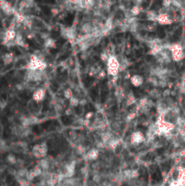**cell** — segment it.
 Wrapping results in <instances>:
<instances>
[{
    "label": "cell",
    "mask_w": 185,
    "mask_h": 186,
    "mask_svg": "<svg viewBox=\"0 0 185 186\" xmlns=\"http://www.w3.org/2000/svg\"><path fill=\"white\" fill-rule=\"evenodd\" d=\"M107 63V74L111 76H117L120 72V62L118 57L114 55H111L108 58Z\"/></svg>",
    "instance_id": "1"
},
{
    "label": "cell",
    "mask_w": 185,
    "mask_h": 186,
    "mask_svg": "<svg viewBox=\"0 0 185 186\" xmlns=\"http://www.w3.org/2000/svg\"><path fill=\"white\" fill-rule=\"evenodd\" d=\"M48 152V147L47 144L46 142L40 143V144H35L32 149V154L36 159H42L46 158Z\"/></svg>",
    "instance_id": "2"
},
{
    "label": "cell",
    "mask_w": 185,
    "mask_h": 186,
    "mask_svg": "<svg viewBox=\"0 0 185 186\" xmlns=\"http://www.w3.org/2000/svg\"><path fill=\"white\" fill-rule=\"evenodd\" d=\"M168 49L171 51L172 54V59L175 62L181 61L183 57V50L182 46L180 44H172L168 46Z\"/></svg>",
    "instance_id": "3"
},
{
    "label": "cell",
    "mask_w": 185,
    "mask_h": 186,
    "mask_svg": "<svg viewBox=\"0 0 185 186\" xmlns=\"http://www.w3.org/2000/svg\"><path fill=\"white\" fill-rule=\"evenodd\" d=\"M144 140H145V137L143 135V134L141 131H136L132 134L130 142L133 145H138V144H141L144 142Z\"/></svg>",
    "instance_id": "4"
},
{
    "label": "cell",
    "mask_w": 185,
    "mask_h": 186,
    "mask_svg": "<svg viewBox=\"0 0 185 186\" xmlns=\"http://www.w3.org/2000/svg\"><path fill=\"white\" fill-rule=\"evenodd\" d=\"M156 22H158L161 26H167V25H171L172 23V20L170 15L167 12H164V13H159L158 14V17H157Z\"/></svg>",
    "instance_id": "5"
},
{
    "label": "cell",
    "mask_w": 185,
    "mask_h": 186,
    "mask_svg": "<svg viewBox=\"0 0 185 186\" xmlns=\"http://www.w3.org/2000/svg\"><path fill=\"white\" fill-rule=\"evenodd\" d=\"M46 95V91L45 88H39L35 90L33 94V101H35L36 104L42 102Z\"/></svg>",
    "instance_id": "6"
},
{
    "label": "cell",
    "mask_w": 185,
    "mask_h": 186,
    "mask_svg": "<svg viewBox=\"0 0 185 186\" xmlns=\"http://www.w3.org/2000/svg\"><path fill=\"white\" fill-rule=\"evenodd\" d=\"M62 35L63 37L68 39L69 41H74L76 38V32L75 29L73 27H66L64 28L63 31H62Z\"/></svg>",
    "instance_id": "7"
},
{
    "label": "cell",
    "mask_w": 185,
    "mask_h": 186,
    "mask_svg": "<svg viewBox=\"0 0 185 186\" xmlns=\"http://www.w3.org/2000/svg\"><path fill=\"white\" fill-rule=\"evenodd\" d=\"M16 31L15 29H7L6 31V41H5V45H8V43H13L16 37ZM15 45V44H14Z\"/></svg>",
    "instance_id": "8"
},
{
    "label": "cell",
    "mask_w": 185,
    "mask_h": 186,
    "mask_svg": "<svg viewBox=\"0 0 185 186\" xmlns=\"http://www.w3.org/2000/svg\"><path fill=\"white\" fill-rule=\"evenodd\" d=\"M130 81H131V84L134 87H140L141 86H142L143 82H144L143 77L140 75H133V76H131Z\"/></svg>",
    "instance_id": "9"
},
{
    "label": "cell",
    "mask_w": 185,
    "mask_h": 186,
    "mask_svg": "<svg viewBox=\"0 0 185 186\" xmlns=\"http://www.w3.org/2000/svg\"><path fill=\"white\" fill-rule=\"evenodd\" d=\"M100 155V152L98 149L96 148H93L91 150H89L86 154H85V159L89 160V161H95L96 159H98Z\"/></svg>",
    "instance_id": "10"
},
{
    "label": "cell",
    "mask_w": 185,
    "mask_h": 186,
    "mask_svg": "<svg viewBox=\"0 0 185 186\" xmlns=\"http://www.w3.org/2000/svg\"><path fill=\"white\" fill-rule=\"evenodd\" d=\"M0 7H1L4 13H6L7 15H11L12 13H14V10H13V7H12L11 4L7 1L0 2Z\"/></svg>",
    "instance_id": "11"
},
{
    "label": "cell",
    "mask_w": 185,
    "mask_h": 186,
    "mask_svg": "<svg viewBox=\"0 0 185 186\" xmlns=\"http://www.w3.org/2000/svg\"><path fill=\"white\" fill-rule=\"evenodd\" d=\"M37 165L38 166L44 170V171H46L49 169L50 167V162L48 159H46V158H42V159H39V161L37 162Z\"/></svg>",
    "instance_id": "12"
},
{
    "label": "cell",
    "mask_w": 185,
    "mask_h": 186,
    "mask_svg": "<svg viewBox=\"0 0 185 186\" xmlns=\"http://www.w3.org/2000/svg\"><path fill=\"white\" fill-rule=\"evenodd\" d=\"M2 61L5 66H8L12 64V62L14 61V55L12 53H7L2 56Z\"/></svg>",
    "instance_id": "13"
},
{
    "label": "cell",
    "mask_w": 185,
    "mask_h": 186,
    "mask_svg": "<svg viewBox=\"0 0 185 186\" xmlns=\"http://www.w3.org/2000/svg\"><path fill=\"white\" fill-rule=\"evenodd\" d=\"M123 174H125L126 178H129V179L136 178L139 176V173L137 170H126L123 172Z\"/></svg>",
    "instance_id": "14"
},
{
    "label": "cell",
    "mask_w": 185,
    "mask_h": 186,
    "mask_svg": "<svg viewBox=\"0 0 185 186\" xmlns=\"http://www.w3.org/2000/svg\"><path fill=\"white\" fill-rule=\"evenodd\" d=\"M14 44L16 45V46H26L25 44V40H24V37L22 35V34H20V33H17L16 35V37L14 41Z\"/></svg>",
    "instance_id": "15"
},
{
    "label": "cell",
    "mask_w": 185,
    "mask_h": 186,
    "mask_svg": "<svg viewBox=\"0 0 185 186\" xmlns=\"http://www.w3.org/2000/svg\"><path fill=\"white\" fill-rule=\"evenodd\" d=\"M45 47L47 48V49H51V48H55V41L50 37H47L46 40H45Z\"/></svg>",
    "instance_id": "16"
},
{
    "label": "cell",
    "mask_w": 185,
    "mask_h": 186,
    "mask_svg": "<svg viewBox=\"0 0 185 186\" xmlns=\"http://www.w3.org/2000/svg\"><path fill=\"white\" fill-rule=\"evenodd\" d=\"M146 17L150 21H157V17H158V14L155 11H148L146 14Z\"/></svg>",
    "instance_id": "17"
},
{
    "label": "cell",
    "mask_w": 185,
    "mask_h": 186,
    "mask_svg": "<svg viewBox=\"0 0 185 186\" xmlns=\"http://www.w3.org/2000/svg\"><path fill=\"white\" fill-rule=\"evenodd\" d=\"M130 12H131V14H132V16H139V15L141 14V12H142V8L140 7V6L135 5V6H133V7L131 8Z\"/></svg>",
    "instance_id": "18"
},
{
    "label": "cell",
    "mask_w": 185,
    "mask_h": 186,
    "mask_svg": "<svg viewBox=\"0 0 185 186\" xmlns=\"http://www.w3.org/2000/svg\"><path fill=\"white\" fill-rule=\"evenodd\" d=\"M105 51L107 52V54L109 55V56L114 55V54H115V46H114V44L109 43L107 45V47H106V50Z\"/></svg>",
    "instance_id": "19"
},
{
    "label": "cell",
    "mask_w": 185,
    "mask_h": 186,
    "mask_svg": "<svg viewBox=\"0 0 185 186\" xmlns=\"http://www.w3.org/2000/svg\"><path fill=\"white\" fill-rule=\"evenodd\" d=\"M6 160H7V162L8 163H10V164H15L16 162H17V158H16L15 155L13 154H8L7 155Z\"/></svg>",
    "instance_id": "20"
},
{
    "label": "cell",
    "mask_w": 185,
    "mask_h": 186,
    "mask_svg": "<svg viewBox=\"0 0 185 186\" xmlns=\"http://www.w3.org/2000/svg\"><path fill=\"white\" fill-rule=\"evenodd\" d=\"M136 103V99L134 97V95L133 94H130L127 95V98H126V106H130L133 104H135Z\"/></svg>",
    "instance_id": "21"
},
{
    "label": "cell",
    "mask_w": 185,
    "mask_h": 186,
    "mask_svg": "<svg viewBox=\"0 0 185 186\" xmlns=\"http://www.w3.org/2000/svg\"><path fill=\"white\" fill-rule=\"evenodd\" d=\"M69 103H70V106L72 107H76L79 104H80V100L74 96H73L70 100H69Z\"/></svg>",
    "instance_id": "22"
},
{
    "label": "cell",
    "mask_w": 185,
    "mask_h": 186,
    "mask_svg": "<svg viewBox=\"0 0 185 186\" xmlns=\"http://www.w3.org/2000/svg\"><path fill=\"white\" fill-rule=\"evenodd\" d=\"M64 96H65L66 99H68V100H70L73 97V91L71 90V88H67V89L65 90Z\"/></svg>",
    "instance_id": "23"
},
{
    "label": "cell",
    "mask_w": 185,
    "mask_h": 186,
    "mask_svg": "<svg viewBox=\"0 0 185 186\" xmlns=\"http://www.w3.org/2000/svg\"><path fill=\"white\" fill-rule=\"evenodd\" d=\"M76 151H77V154L80 155L85 154V146L82 145V144H78V145L76 146Z\"/></svg>",
    "instance_id": "24"
},
{
    "label": "cell",
    "mask_w": 185,
    "mask_h": 186,
    "mask_svg": "<svg viewBox=\"0 0 185 186\" xmlns=\"http://www.w3.org/2000/svg\"><path fill=\"white\" fill-rule=\"evenodd\" d=\"M27 173H28V171H27L26 168H21V169H20V170L17 172V175H18L19 177H21V178L27 177Z\"/></svg>",
    "instance_id": "25"
},
{
    "label": "cell",
    "mask_w": 185,
    "mask_h": 186,
    "mask_svg": "<svg viewBox=\"0 0 185 186\" xmlns=\"http://www.w3.org/2000/svg\"><path fill=\"white\" fill-rule=\"evenodd\" d=\"M149 95H150L152 98L156 99V98H158V97H159L160 94H159V91H158L157 89H153V90H151V91H150Z\"/></svg>",
    "instance_id": "26"
},
{
    "label": "cell",
    "mask_w": 185,
    "mask_h": 186,
    "mask_svg": "<svg viewBox=\"0 0 185 186\" xmlns=\"http://www.w3.org/2000/svg\"><path fill=\"white\" fill-rule=\"evenodd\" d=\"M100 58L102 62H107L108 58H109V55L107 54L106 51H104V52H102V54L100 55Z\"/></svg>",
    "instance_id": "27"
},
{
    "label": "cell",
    "mask_w": 185,
    "mask_h": 186,
    "mask_svg": "<svg viewBox=\"0 0 185 186\" xmlns=\"http://www.w3.org/2000/svg\"><path fill=\"white\" fill-rule=\"evenodd\" d=\"M6 32H0V45H5Z\"/></svg>",
    "instance_id": "28"
},
{
    "label": "cell",
    "mask_w": 185,
    "mask_h": 186,
    "mask_svg": "<svg viewBox=\"0 0 185 186\" xmlns=\"http://www.w3.org/2000/svg\"><path fill=\"white\" fill-rule=\"evenodd\" d=\"M136 113L135 112H133V113H131V114H129L128 115H127V118H126V120L127 121H129V122H131V121H133V119H135V117H136Z\"/></svg>",
    "instance_id": "29"
},
{
    "label": "cell",
    "mask_w": 185,
    "mask_h": 186,
    "mask_svg": "<svg viewBox=\"0 0 185 186\" xmlns=\"http://www.w3.org/2000/svg\"><path fill=\"white\" fill-rule=\"evenodd\" d=\"M19 184H20V186H27L28 185L27 180H26V179H20L19 180Z\"/></svg>",
    "instance_id": "30"
},
{
    "label": "cell",
    "mask_w": 185,
    "mask_h": 186,
    "mask_svg": "<svg viewBox=\"0 0 185 186\" xmlns=\"http://www.w3.org/2000/svg\"><path fill=\"white\" fill-rule=\"evenodd\" d=\"M55 108L56 111H62L63 110V105H61V104H58V103H55Z\"/></svg>",
    "instance_id": "31"
},
{
    "label": "cell",
    "mask_w": 185,
    "mask_h": 186,
    "mask_svg": "<svg viewBox=\"0 0 185 186\" xmlns=\"http://www.w3.org/2000/svg\"><path fill=\"white\" fill-rule=\"evenodd\" d=\"M59 12H60V10H59L57 7H53V8L51 9V13H52L54 16H57V15L59 14Z\"/></svg>",
    "instance_id": "32"
},
{
    "label": "cell",
    "mask_w": 185,
    "mask_h": 186,
    "mask_svg": "<svg viewBox=\"0 0 185 186\" xmlns=\"http://www.w3.org/2000/svg\"><path fill=\"white\" fill-rule=\"evenodd\" d=\"M93 116H94V113H93V112H88V113L85 114V120H89V121H90V119H91Z\"/></svg>",
    "instance_id": "33"
},
{
    "label": "cell",
    "mask_w": 185,
    "mask_h": 186,
    "mask_svg": "<svg viewBox=\"0 0 185 186\" xmlns=\"http://www.w3.org/2000/svg\"><path fill=\"white\" fill-rule=\"evenodd\" d=\"M7 106V103L4 101V100H0V108L1 109H4V107Z\"/></svg>",
    "instance_id": "34"
},
{
    "label": "cell",
    "mask_w": 185,
    "mask_h": 186,
    "mask_svg": "<svg viewBox=\"0 0 185 186\" xmlns=\"http://www.w3.org/2000/svg\"><path fill=\"white\" fill-rule=\"evenodd\" d=\"M73 114V108H67L66 110V115H71Z\"/></svg>",
    "instance_id": "35"
},
{
    "label": "cell",
    "mask_w": 185,
    "mask_h": 186,
    "mask_svg": "<svg viewBox=\"0 0 185 186\" xmlns=\"http://www.w3.org/2000/svg\"><path fill=\"white\" fill-rule=\"evenodd\" d=\"M170 186H180V183H179V182L178 181H173L172 183H171V185Z\"/></svg>",
    "instance_id": "36"
},
{
    "label": "cell",
    "mask_w": 185,
    "mask_h": 186,
    "mask_svg": "<svg viewBox=\"0 0 185 186\" xmlns=\"http://www.w3.org/2000/svg\"><path fill=\"white\" fill-rule=\"evenodd\" d=\"M105 75H106V74H105V71H101V72L99 73V76H100V78H101V77H102V78H104V77L105 76Z\"/></svg>",
    "instance_id": "37"
},
{
    "label": "cell",
    "mask_w": 185,
    "mask_h": 186,
    "mask_svg": "<svg viewBox=\"0 0 185 186\" xmlns=\"http://www.w3.org/2000/svg\"><path fill=\"white\" fill-rule=\"evenodd\" d=\"M3 134V125H2V123H0V136H2Z\"/></svg>",
    "instance_id": "38"
},
{
    "label": "cell",
    "mask_w": 185,
    "mask_h": 186,
    "mask_svg": "<svg viewBox=\"0 0 185 186\" xmlns=\"http://www.w3.org/2000/svg\"><path fill=\"white\" fill-rule=\"evenodd\" d=\"M136 1H137L138 3H141V2H142V1H143V0H136Z\"/></svg>",
    "instance_id": "39"
},
{
    "label": "cell",
    "mask_w": 185,
    "mask_h": 186,
    "mask_svg": "<svg viewBox=\"0 0 185 186\" xmlns=\"http://www.w3.org/2000/svg\"><path fill=\"white\" fill-rule=\"evenodd\" d=\"M5 1H7V0H0V2H5Z\"/></svg>",
    "instance_id": "40"
}]
</instances>
